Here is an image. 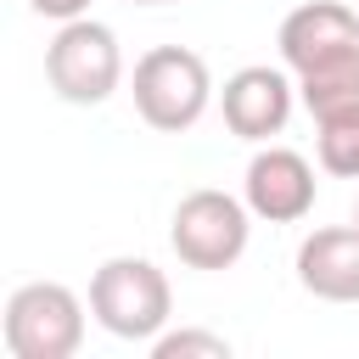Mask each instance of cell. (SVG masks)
I'll return each mask as SVG.
<instances>
[{
    "label": "cell",
    "instance_id": "6da1fadb",
    "mask_svg": "<svg viewBox=\"0 0 359 359\" xmlns=\"http://www.w3.org/2000/svg\"><path fill=\"white\" fill-rule=\"evenodd\" d=\"M168 309H174V292L151 258H107L90 275V314L101 331L123 342H151L168 325Z\"/></svg>",
    "mask_w": 359,
    "mask_h": 359
},
{
    "label": "cell",
    "instance_id": "7a4b0ae2",
    "mask_svg": "<svg viewBox=\"0 0 359 359\" xmlns=\"http://www.w3.org/2000/svg\"><path fill=\"white\" fill-rule=\"evenodd\" d=\"M213 101V73L196 50L185 45H151L135 62V112L157 129V135H180L191 129Z\"/></svg>",
    "mask_w": 359,
    "mask_h": 359
},
{
    "label": "cell",
    "instance_id": "3957f363",
    "mask_svg": "<svg viewBox=\"0 0 359 359\" xmlns=\"http://www.w3.org/2000/svg\"><path fill=\"white\" fill-rule=\"evenodd\" d=\"M0 337L11 359H73L84 342V303L62 280H28L6 303Z\"/></svg>",
    "mask_w": 359,
    "mask_h": 359
},
{
    "label": "cell",
    "instance_id": "277c9868",
    "mask_svg": "<svg viewBox=\"0 0 359 359\" xmlns=\"http://www.w3.org/2000/svg\"><path fill=\"white\" fill-rule=\"evenodd\" d=\"M45 79L62 101L73 107H101L118 84H123V50L118 34L95 17H73L56 28V39L45 45Z\"/></svg>",
    "mask_w": 359,
    "mask_h": 359
},
{
    "label": "cell",
    "instance_id": "5b68a950",
    "mask_svg": "<svg viewBox=\"0 0 359 359\" xmlns=\"http://www.w3.org/2000/svg\"><path fill=\"white\" fill-rule=\"evenodd\" d=\"M252 208L247 196H230V191H191L180 196L174 208V224H168V241L180 252L185 269H230L241 252H247V236H252Z\"/></svg>",
    "mask_w": 359,
    "mask_h": 359
},
{
    "label": "cell",
    "instance_id": "8992f818",
    "mask_svg": "<svg viewBox=\"0 0 359 359\" xmlns=\"http://www.w3.org/2000/svg\"><path fill=\"white\" fill-rule=\"evenodd\" d=\"M241 196H247V208H252L258 219H269V224H297V219H309V208H314V168H309V157L292 151V146H264V151H252V163H247Z\"/></svg>",
    "mask_w": 359,
    "mask_h": 359
},
{
    "label": "cell",
    "instance_id": "52a82bcc",
    "mask_svg": "<svg viewBox=\"0 0 359 359\" xmlns=\"http://www.w3.org/2000/svg\"><path fill=\"white\" fill-rule=\"evenodd\" d=\"M292 101H297V84H292L280 67H241V73L224 79V95H219L224 123H230V135H241V140H269V135H280L286 118H292Z\"/></svg>",
    "mask_w": 359,
    "mask_h": 359
},
{
    "label": "cell",
    "instance_id": "ba28073f",
    "mask_svg": "<svg viewBox=\"0 0 359 359\" xmlns=\"http://www.w3.org/2000/svg\"><path fill=\"white\" fill-rule=\"evenodd\" d=\"M275 45H280V62L292 73H309V67L359 45V11H348L337 0H303L297 11H286Z\"/></svg>",
    "mask_w": 359,
    "mask_h": 359
},
{
    "label": "cell",
    "instance_id": "9c48e42d",
    "mask_svg": "<svg viewBox=\"0 0 359 359\" xmlns=\"http://www.w3.org/2000/svg\"><path fill=\"white\" fill-rule=\"evenodd\" d=\"M297 280L325 303H359V224L309 230L297 247Z\"/></svg>",
    "mask_w": 359,
    "mask_h": 359
},
{
    "label": "cell",
    "instance_id": "30bf717a",
    "mask_svg": "<svg viewBox=\"0 0 359 359\" xmlns=\"http://www.w3.org/2000/svg\"><path fill=\"white\" fill-rule=\"evenodd\" d=\"M297 95H303V107L314 118L337 112V107H359V45L320 62V67H309V73H297Z\"/></svg>",
    "mask_w": 359,
    "mask_h": 359
},
{
    "label": "cell",
    "instance_id": "8fae6325",
    "mask_svg": "<svg viewBox=\"0 0 359 359\" xmlns=\"http://www.w3.org/2000/svg\"><path fill=\"white\" fill-rule=\"evenodd\" d=\"M314 151L320 168L337 180H359V107H337L314 118Z\"/></svg>",
    "mask_w": 359,
    "mask_h": 359
},
{
    "label": "cell",
    "instance_id": "7c38bea8",
    "mask_svg": "<svg viewBox=\"0 0 359 359\" xmlns=\"http://www.w3.org/2000/svg\"><path fill=\"white\" fill-rule=\"evenodd\" d=\"M151 359H230V342L213 331H157L151 337Z\"/></svg>",
    "mask_w": 359,
    "mask_h": 359
},
{
    "label": "cell",
    "instance_id": "4fadbf2b",
    "mask_svg": "<svg viewBox=\"0 0 359 359\" xmlns=\"http://www.w3.org/2000/svg\"><path fill=\"white\" fill-rule=\"evenodd\" d=\"M39 17H50V22H73V17H90V0H28Z\"/></svg>",
    "mask_w": 359,
    "mask_h": 359
},
{
    "label": "cell",
    "instance_id": "5bb4252c",
    "mask_svg": "<svg viewBox=\"0 0 359 359\" xmlns=\"http://www.w3.org/2000/svg\"><path fill=\"white\" fill-rule=\"evenodd\" d=\"M129 6H174V0H129Z\"/></svg>",
    "mask_w": 359,
    "mask_h": 359
},
{
    "label": "cell",
    "instance_id": "9a60e30c",
    "mask_svg": "<svg viewBox=\"0 0 359 359\" xmlns=\"http://www.w3.org/2000/svg\"><path fill=\"white\" fill-rule=\"evenodd\" d=\"M353 224H359V208H353Z\"/></svg>",
    "mask_w": 359,
    "mask_h": 359
}]
</instances>
